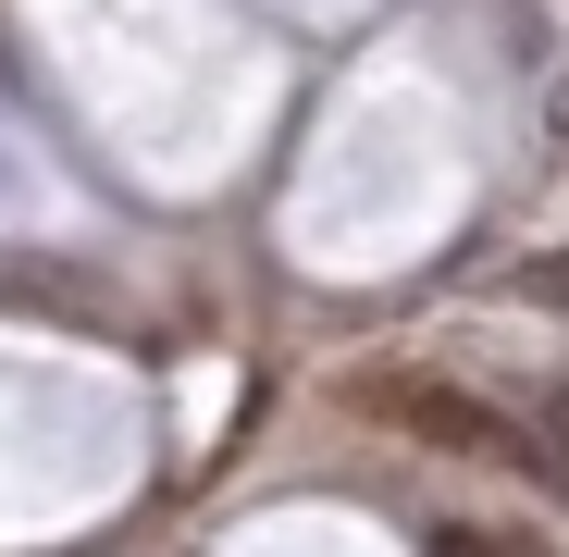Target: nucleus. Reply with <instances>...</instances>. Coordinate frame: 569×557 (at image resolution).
I'll return each mask as SVG.
<instances>
[{
    "label": "nucleus",
    "mask_w": 569,
    "mask_h": 557,
    "mask_svg": "<svg viewBox=\"0 0 569 557\" xmlns=\"http://www.w3.org/2000/svg\"><path fill=\"white\" fill-rule=\"evenodd\" d=\"M433 557H545L532 533H483V520H433Z\"/></svg>",
    "instance_id": "nucleus-2"
},
{
    "label": "nucleus",
    "mask_w": 569,
    "mask_h": 557,
    "mask_svg": "<svg viewBox=\"0 0 569 557\" xmlns=\"http://www.w3.org/2000/svg\"><path fill=\"white\" fill-rule=\"evenodd\" d=\"M359 397H371V421H397V434H409V446H433V458H520V446H532L508 409L433 385V371H371Z\"/></svg>",
    "instance_id": "nucleus-1"
},
{
    "label": "nucleus",
    "mask_w": 569,
    "mask_h": 557,
    "mask_svg": "<svg viewBox=\"0 0 569 557\" xmlns=\"http://www.w3.org/2000/svg\"><path fill=\"white\" fill-rule=\"evenodd\" d=\"M532 458L569 484V385H545V397H532Z\"/></svg>",
    "instance_id": "nucleus-3"
}]
</instances>
